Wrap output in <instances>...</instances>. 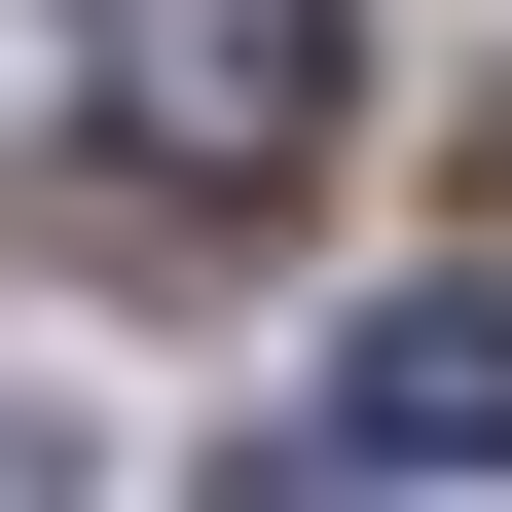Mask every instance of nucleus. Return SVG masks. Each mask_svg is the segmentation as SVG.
<instances>
[{"label":"nucleus","mask_w":512,"mask_h":512,"mask_svg":"<svg viewBox=\"0 0 512 512\" xmlns=\"http://www.w3.org/2000/svg\"><path fill=\"white\" fill-rule=\"evenodd\" d=\"M110 74H147V183H293L366 74V0H110Z\"/></svg>","instance_id":"obj_1"},{"label":"nucleus","mask_w":512,"mask_h":512,"mask_svg":"<svg viewBox=\"0 0 512 512\" xmlns=\"http://www.w3.org/2000/svg\"><path fill=\"white\" fill-rule=\"evenodd\" d=\"M330 439L366 476H512V293H366L330 330Z\"/></svg>","instance_id":"obj_2"},{"label":"nucleus","mask_w":512,"mask_h":512,"mask_svg":"<svg viewBox=\"0 0 512 512\" xmlns=\"http://www.w3.org/2000/svg\"><path fill=\"white\" fill-rule=\"evenodd\" d=\"M220 512H366V476H220Z\"/></svg>","instance_id":"obj_3"}]
</instances>
